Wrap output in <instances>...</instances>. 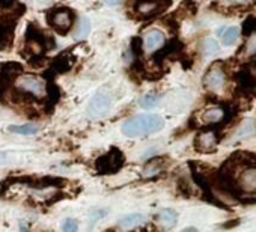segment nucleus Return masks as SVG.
Returning <instances> with one entry per match:
<instances>
[{
  "label": "nucleus",
  "instance_id": "nucleus-1",
  "mask_svg": "<svg viewBox=\"0 0 256 232\" xmlns=\"http://www.w3.org/2000/svg\"><path fill=\"white\" fill-rule=\"evenodd\" d=\"M164 120L158 114H138L122 124V133L128 138H142L160 132Z\"/></svg>",
  "mask_w": 256,
  "mask_h": 232
},
{
  "label": "nucleus",
  "instance_id": "nucleus-2",
  "mask_svg": "<svg viewBox=\"0 0 256 232\" xmlns=\"http://www.w3.org/2000/svg\"><path fill=\"white\" fill-rule=\"evenodd\" d=\"M124 163H125V156L118 148H112L108 152L98 157V160L95 162V169L101 175H110V174H116L124 166Z\"/></svg>",
  "mask_w": 256,
  "mask_h": 232
},
{
  "label": "nucleus",
  "instance_id": "nucleus-3",
  "mask_svg": "<svg viewBox=\"0 0 256 232\" xmlns=\"http://www.w3.org/2000/svg\"><path fill=\"white\" fill-rule=\"evenodd\" d=\"M112 106H113V100H112L110 94L107 90L101 89L92 96V100L88 106V116L90 120H101L108 114V112L112 110Z\"/></svg>",
  "mask_w": 256,
  "mask_h": 232
},
{
  "label": "nucleus",
  "instance_id": "nucleus-4",
  "mask_svg": "<svg viewBox=\"0 0 256 232\" xmlns=\"http://www.w3.org/2000/svg\"><path fill=\"white\" fill-rule=\"evenodd\" d=\"M16 83H17V89L29 96H44L47 90L46 80L34 74L18 76Z\"/></svg>",
  "mask_w": 256,
  "mask_h": 232
},
{
  "label": "nucleus",
  "instance_id": "nucleus-5",
  "mask_svg": "<svg viewBox=\"0 0 256 232\" xmlns=\"http://www.w3.org/2000/svg\"><path fill=\"white\" fill-rule=\"evenodd\" d=\"M48 23L56 32L65 35L74 23V14L68 8H56L48 12Z\"/></svg>",
  "mask_w": 256,
  "mask_h": 232
},
{
  "label": "nucleus",
  "instance_id": "nucleus-6",
  "mask_svg": "<svg viewBox=\"0 0 256 232\" xmlns=\"http://www.w3.org/2000/svg\"><path fill=\"white\" fill-rule=\"evenodd\" d=\"M228 82L226 77V71L223 68V64H212L210 66V70L206 71L205 77H204V84L208 90L211 92H218L224 88Z\"/></svg>",
  "mask_w": 256,
  "mask_h": 232
},
{
  "label": "nucleus",
  "instance_id": "nucleus-7",
  "mask_svg": "<svg viewBox=\"0 0 256 232\" xmlns=\"http://www.w3.org/2000/svg\"><path fill=\"white\" fill-rule=\"evenodd\" d=\"M172 0H134V10L139 17H151L166 10Z\"/></svg>",
  "mask_w": 256,
  "mask_h": 232
},
{
  "label": "nucleus",
  "instance_id": "nucleus-8",
  "mask_svg": "<svg viewBox=\"0 0 256 232\" xmlns=\"http://www.w3.org/2000/svg\"><path fill=\"white\" fill-rule=\"evenodd\" d=\"M217 144H218V139H217L216 132L208 130V132H202V133H199V134L196 136L193 146H194V150H196L198 152L210 154V152H212V151L216 150Z\"/></svg>",
  "mask_w": 256,
  "mask_h": 232
},
{
  "label": "nucleus",
  "instance_id": "nucleus-9",
  "mask_svg": "<svg viewBox=\"0 0 256 232\" xmlns=\"http://www.w3.org/2000/svg\"><path fill=\"white\" fill-rule=\"evenodd\" d=\"M236 187L242 193H256V168H246L236 176Z\"/></svg>",
  "mask_w": 256,
  "mask_h": 232
},
{
  "label": "nucleus",
  "instance_id": "nucleus-10",
  "mask_svg": "<svg viewBox=\"0 0 256 232\" xmlns=\"http://www.w3.org/2000/svg\"><path fill=\"white\" fill-rule=\"evenodd\" d=\"M166 46V38L164 34L160 32L158 29H152L145 35L144 40V50L146 53H154L157 50H162Z\"/></svg>",
  "mask_w": 256,
  "mask_h": 232
},
{
  "label": "nucleus",
  "instance_id": "nucleus-11",
  "mask_svg": "<svg viewBox=\"0 0 256 232\" xmlns=\"http://www.w3.org/2000/svg\"><path fill=\"white\" fill-rule=\"evenodd\" d=\"M22 74V65L17 62H8L0 66V88H6L12 80Z\"/></svg>",
  "mask_w": 256,
  "mask_h": 232
},
{
  "label": "nucleus",
  "instance_id": "nucleus-12",
  "mask_svg": "<svg viewBox=\"0 0 256 232\" xmlns=\"http://www.w3.org/2000/svg\"><path fill=\"white\" fill-rule=\"evenodd\" d=\"M16 20H6L0 23V50H6L11 47L14 40Z\"/></svg>",
  "mask_w": 256,
  "mask_h": 232
},
{
  "label": "nucleus",
  "instance_id": "nucleus-13",
  "mask_svg": "<svg viewBox=\"0 0 256 232\" xmlns=\"http://www.w3.org/2000/svg\"><path fill=\"white\" fill-rule=\"evenodd\" d=\"M166 166H168V158H164V157H156V158L150 160L145 164L142 174H144V176L151 178V176H156V175L162 174L166 169Z\"/></svg>",
  "mask_w": 256,
  "mask_h": 232
},
{
  "label": "nucleus",
  "instance_id": "nucleus-14",
  "mask_svg": "<svg viewBox=\"0 0 256 232\" xmlns=\"http://www.w3.org/2000/svg\"><path fill=\"white\" fill-rule=\"evenodd\" d=\"M146 222V217L140 212H133V214H128L125 217H122L119 222H118V226L122 229V230H128V229H134L140 224H144Z\"/></svg>",
  "mask_w": 256,
  "mask_h": 232
},
{
  "label": "nucleus",
  "instance_id": "nucleus-15",
  "mask_svg": "<svg viewBox=\"0 0 256 232\" xmlns=\"http://www.w3.org/2000/svg\"><path fill=\"white\" fill-rule=\"evenodd\" d=\"M156 220L164 228V229H170L176 224L178 222V212L175 210H170V208H164V210H160L157 214H156Z\"/></svg>",
  "mask_w": 256,
  "mask_h": 232
},
{
  "label": "nucleus",
  "instance_id": "nucleus-16",
  "mask_svg": "<svg viewBox=\"0 0 256 232\" xmlns=\"http://www.w3.org/2000/svg\"><path fill=\"white\" fill-rule=\"evenodd\" d=\"M224 120V110L222 107H212L204 112L202 121L205 124H217Z\"/></svg>",
  "mask_w": 256,
  "mask_h": 232
},
{
  "label": "nucleus",
  "instance_id": "nucleus-17",
  "mask_svg": "<svg viewBox=\"0 0 256 232\" xmlns=\"http://www.w3.org/2000/svg\"><path fill=\"white\" fill-rule=\"evenodd\" d=\"M8 130L11 133H14V134L32 136V134H36L40 132V126L38 124H34V122H28V124H22V126H11Z\"/></svg>",
  "mask_w": 256,
  "mask_h": 232
},
{
  "label": "nucleus",
  "instance_id": "nucleus-18",
  "mask_svg": "<svg viewBox=\"0 0 256 232\" xmlns=\"http://www.w3.org/2000/svg\"><path fill=\"white\" fill-rule=\"evenodd\" d=\"M222 40H223V44L224 46H232L234 42H236L238 36H240V29L236 26H232V28H222L220 32H217Z\"/></svg>",
  "mask_w": 256,
  "mask_h": 232
},
{
  "label": "nucleus",
  "instance_id": "nucleus-19",
  "mask_svg": "<svg viewBox=\"0 0 256 232\" xmlns=\"http://www.w3.org/2000/svg\"><path fill=\"white\" fill-rule=\"evenodd\" d=\"M89 32H90V22H89L86 17L80 18L78 23H77V28H76V30H74V38H76L77 41L86 40L88 35H89Z\"/></svg>",
  "mask_w": 256,
  "mask_h": 232
},
{
  "label": "nucleus",
  "instance_id": "nucleus-20",
  "mask_svg": "<svg viewBox=\"0 0 256 232\" xmlns=\"http://www.w3.org/2000/svg\"><path fill=\"white\" fill-rule=\"evenodd\" d=\"M254 54H256V30H252V34L246 40V44L242 48V56L244 58H253Z\"/></svg>",
  "mask_w": 256,
  "mask_h": 232
},
{
  "label": "nucleus",
  "instance_id": "nucleus-21",
  "mask_svg": "<svg viewBox=\"0 0 256 232\" xmlns=\"http://www.w3.org/2000/svg\"><path fill=\"white\" fill-rule=\"evenodd\" d=\"M196 11H198L196 2H193V0H184L180 5V10L176 14H182V17H192L196 14Z\"/></svg>",
  "mask_w": 256,
  "mask_h": 232
},
{
  "label": "nucleus",
  "instance_id": "nucleus-22",
  "mask_svg": "<svg viewBox=\"0 0 256 232\" xmlns=\"http://www.w3.org/2000/svg\"><path fill=\"white\" fill-rule=\"evenodd\" d=\"M253 133H256V124L250 120H246L242 122V126L240 127V130L236 132L235 138H246V136H250Z\"/></svg>",
  "mask_w": 256,
  "mask_h": 232
},
{
  "label": "nucleus",
  "instance_id": "nucleus-23",
  "mask_svg": "<svg viewBox=\"0 0 256 232\" xmlns=\"http://www.w3.org/2000/svg\"><path fill=\"white\" fill-rule=\"evenodd\" d=\"M160 101V96L157 94H146L140 98V106L144 108H152L158 104Z\"/></svg>",
  "mask_w": 256,
  "mask_h": 232
},
{
  "label": "nucleus",
  "instance_id": "nucleus-24",
  "mask_svg": "<svg viewBox=\"0 0 256 232\" xmlns=\"http://www.w3.org/2000/svg\"><path fill=\"white\" fill-rule=\"evenodd\" d=\"M204 52H205V54H208V56H212V54H217L218 52H220V47H218V42L216 41V40H206L205 42H204Z\"/></svg>",
  "mask_w": 256,
  "mask_h": 232
},
{
  "label": "nucleus",
  "instance_id": "nucleus-25",
  "mask_svg": "<svg viewBox=\"0 0 256 232\" xmlns=\"http://www.w3.org/2000/svg\"><path fill=\"white\" fill-rule=\"evenodd\" d=\"M78 230V222L76 218H66L62 223V232H77Z\"/></svg>",
  "mask_w": 256,
  "mask_h": 232
},
{
  "label": "nucleus",
  "instance_id": "nucleus-26",
  "mask_svg": "<svg viewBox=\"0 0 256 232\" xmlns=\"http://www.w3.org/2000/svg\"><path fill=\"white\" fill-rule=\"evenodd\" d=\"M106 214H107V210H92L90 212H89V223H90V226H94V223L96 222V220H100V218H102V217H106Z\"/></svg>",
  "mask_w": 256,
  "mask_h": 232
},
{
  "label": "nucleus",
  "instance_id": "nucleus-27",
  "mask_svg": "<svg viewBox=\"0 0 256 232\" xmlns=\"http://www.w3.org/2000/svg\"><path fill=\"white\" fill-rule=\"evenodd\" d=\"M8 162V156L5 152H0V164H5Z\"/></svg>",
  "mask_w": 256,
  "mask_h": 232
},
{
  "label": "nucleus",
  "instance_id": "nucleus-28",
  "mask_svg": "<svg viewBox=\"0 0 256 232\" xmlns=\"http://www.w3.org/2000/svg\"><path fill=\"white\" fill-rule=\"evenodd\" d=\"M102 2H106L107 5H116L119 0H102Z\"/></svg>",
  "mask_w": 256,
  "mask_h": 232
},
{
  "label": "nucleus",
  "instance_id": "nucleus-29",
  "mask_svg": "<svg viewBox=\"0 0 256 232\" xmlns=\"http://www.w3.org/2000/svg\"><path fill=\"white\" fill-rule=\"evenodd\" d=\"M181 232H198V230H196L194 228H186V229H184V230H181Z\"/></svg>",
  "mask_w": 256,
  "mask_h": 232
},
{
  "label": "nucleus",
  "instance_id": "nucleus-30",
  "mask_svg": "<svg viewBox=\"0 0 256 232\" xmlns=\"http://www.w3.org/2000/svg\"><path fill=\"white\" fill-rule=\"evenodd\" d=\"M230 2H236V4H242V2H246V0H230Z\"/></svg>",
  "mask_w": 256,
  "mask_h": 232
}]
</instances>
